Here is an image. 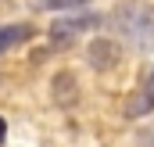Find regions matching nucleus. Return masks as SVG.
Returning a JSON list of instances; mask_svg holds the SVG:
<instances>
[{
  "label": "nucleus",
  "instance_id": "f257e3e1",
  "mask_svg": "<svg viewBox=\"0 0 154 147\" xmlns=\"http://www.w3.org/2000/svg\"><path fill=\"white\" fill-rule=\"evenodd\" d=\"M111 22L122 29V36L133 39L136 47H151V36H154V7H147V4L125 7V11H118Z\"/></svg>",
  "mask_w": 154,
  "mask_h": 147
},
{
  "label": "nucleus",
  "instance_id": "f03ea898",
  "mask_svg": "<svg viewBox=\"0 0 154 147\" xmlns=\"http://www.w3.org/2000/svg\"><path fill=\"white\" fill-rule=\"evenodd\" d=\"M100 25V18L93 14V11H68L65 18H57L54 25H50V39L54 43H72L79 33H90V29H97Z\"/></svg>",
  "mask_w": 154,
  "mask_h": 147
},
{
  "label": "nucleus",
  "instance_id": "7ed1b4c3",
  "mask_svg": "<svg viewBox=\"0 0 154 147\" xmlns=\"http://www.w3.org/2000/svg\"><path fill=\"white\" fill-rule=\"evenodd\" d=\"M86 58H90L93 68L108 72V68H115L118 58H122V43H118V39H108V36H97L90 47H86Z\"/></svg>",
  "mask_w": 154,
  "mask_h": 147
},
{
  "label": "nucleus",
  "instance_id": "20e7f679",
  "mask_svg": "<svg viewBox=\"0 0 154 147\" xmlns=\"http://www.w3.org/2000/svg\"><path fill=\"white\" fill-rule=\"evenodd\" d=\"M125 118H143V115H151L154 111V86H140V90H133L129 97H125Z\"/></svg>",
  "mask_w": 154,
  "mask_h": 147
},
{
  "label": "nucleus",
  "instance_id": "39448f33",
  "mask_svg": "<svg viewBox=\"0 0 154 147\" xmlns=\"http://www.w3.org/2000/svg\"><path fill=\"white\" fill-rule=\"evenodd\" d=\"M50 86H54V101H57L61 108H68V104H75V101H79V93H75L79 83H75V75H72V72H57Z\"/></svg>",
  "mask_w": 154,
  "mask_h": 147
},
{
  "label": "nucleus",
  "instance_id": "423d86ee",
  "mask_svg": "<svg viewBox=\"0 0 154 147\" xmlns=\"http://www.w3.org/2000/svg\"><path fill=\"white\" fill-rule=\"evenodd\" d=\"M29 36H32V29L22 25V22H14V25H0V54L11 50V47H18V43H25Z\"/></svg>",
  "mask_w": 154,
  "mask_h": 147
},
{
  "label": "nucleus",
  "instance_id": "0eeeda50",
  "mask_svg": "<svg viewBox=\"0 0 154 147\" xmlns=\"http://www.w3.org/2000/svg\"><path fill=\"white\" fill-rule=\"evenodd\" d=\"M39 11H82L86 0H32Z\"/></svg>",
  "mask_w": 154,
  "mask_h": 147
},
{
  "label": "nucleus",
  "instance_id": "6e6552de",
  "mask_svg": "<svg viewBox=\"0 0 154 147\" xmlns=\"http://www.w3.org/2000/svg\"><path fill=\"white\" fill-rule=\"evenodd\" d=\"M4 133H7V129H4V118H0V144H4Z\"/></svg>",
  "mask_w": 154,
  "mask_h": 147
},
{
  "label": "nucleus",
  "instance_id": "1a4fd4ad",
  "mask_svg": "<svg viewBox=\"0 0 154 147\" xmlns=\"http://www.w3.org/2000/svg\"><path fill=\"white\" fill-rule=\"evenodd\" d=\"M147 86H154V72H151V79H147Z\"/></svg>",
  "mask_w": 154,
  "mask_h": 147
}]
</instances>
